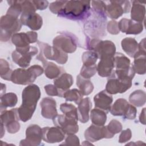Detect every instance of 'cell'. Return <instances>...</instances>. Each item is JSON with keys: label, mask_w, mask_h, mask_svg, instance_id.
<instances>
[{"label": "cell", "mask_w": 146, "mask_h": 146, "mask_svg": "<svg viewBox=\"0 0 146 146\" xmlns=\"http://www.w3.org/2000/svg\"><path fill=\"white\" fill-rule=\"evenodd\" d=\"M40 95L39 87L35 84H30L23 89L22 93V103L17 108L21 121L26 122L32 117Z\"/></svg>", "instance_id": "obj_1"}, {"label": "cell", "mask_w": 146, "mask_h": 146, "mask_svg": "<svg viewBox=\"0 0 146 146\" xmlns=\"http://www.w3.org/2000/svg\"><path fill=\"white\" fill-rule=\"evenodd\" d=\"M90 3L88 1H64L58 15L74 21L83 19L90 15Z\"/></svg>", "instance_id": "obj_2"}, {"label": "cell", "mask_w": 146, "mask_h": 146, "mask_svg": "<svg viewBox=\"0 0 146 146\" xmlns=\"http://www.w3.org/2000/svg\"><path fill=\"white\" fill-rule=\"evenodd\" d=\"M43 68L39 65H33L27 69L17 68L11 74V81L15 84L27 85L35 81L43 72Z\"/></svg>", "instance_id": "obj_3"}, {"label": "cell", "mask_w": 146, "mask_h": 146, "mask_svg": "<svg viewBox=\"0 0 146 146\" xmlns=\"http://www.w3.org/2000/svg\"><path fill=\"white\" fill-rule=\"evenodd\" d=\"M39 47V53L36 59L42 62L44 60H52L58 64H63L68 59L67 53L55 46H51L48 44L42 42H38Z\"/></svg>", "instance_id": "obj_4"}, {"label": "cell", "mask_w": 146, "mask_h": 146, "mask_svg": "<svg viewBox=\"0 0 146 146\" xmlns=\"http://www.w3.org/2000/svg\"><path fill=\"white\" fill-rule=\"evenodd\" d=\"M22 23L18 18L6 14L1 18V40L8 41L12 36L19 31L22 27Z\"/></svg>", "instance_id": "obj_5"}, {"label": "cell", "mask_w": 146, "mask_h": 146, "mask_svg": "<svg viewBox=\"0 0 146 146\" xmlns=\"http://www.w3.org/2000/svg\"><path fill=\"white\" fill-rule=\"evenodd\" d=\"M87 47L90 51L95 52L99 59L103 56H113L116 53L115 44L108 40H101L92 39L88 42Z\"/></svg>", "instance_id": "obj_6"}, {"label": "cell", "mask_w": 146, "mask_h": 146, "mask_svg": "<svg viewBox=\"0 0 146 146\" xmlns=\"http://www.w3.org/2000/svg\"><path fill=\"white\" fill-rule=\"evenodd\" d=\"M38 50L34 46H29L27 47L18 48L12 52V59L14 63L22 68L28 67L31 60L35 55L37 54Z\"/></svg>", "instance_id": "obj_7"}, {"label": "cell", "mask_w": 146, "mask_h": 146, "mask_svg": "<svg viewBox=\"0 0 146 146\" xmlns=\"http://www.w3.org/2000/svg\"><path fill=\"white\" fill-rule=\"evenodd\" d=\"M106 4V15L112 19H116L123 14L127 13L131 9L129 1H107Z\"/></svg>", "instance_id": "obj_8"}, {"label": "cell", "mask_w": 146, "mask_h": 146, "mask_svg": "<svg viewBox=\"0 0 146 146\" xmlns=\"http://www.w3.org/2000/svg\"><path fill=\"white\" fill-rule=\"evenodd\" d=\"M52 121L55 126L61 129L65 134H75L79 131L78 120L69 118L64 115H58Z\"/></svg>", "instance_id": "obj_9"}, {"label": "cell", "mask_w": 146, "mask_h": 146, "mask_svg": "<svg viewBox=\"0 0 146 146\" xmlns=\"http://www.w3.org/2000/svg\"><path fill=\"white\" fill-rule=\"evenodd\" d=\"M85 139L90 142H95L103 138L110 139L114 136L107 129V126L96 125L92 124L84 132Z\"/></svg>", "instance_id": "obj_10"}, {"label": "cell", "mask_w": 146, "mask_h": 146, "mask_svg": "<svg viewBox=\"0 0 146 146\" xmlns=\"http://www.w3.org/2000/svg\"><path fill=\"white\" fill-rule=\"evenodd\" d=\"M53 46L66 53H73L77 48V42L75 37L66 33L56 36L53 40Z\"/></svg>", "instance_id": "obj_11"}, {"label": "cell", "mask_w": 146, "mask_h": 146, "mask_svg": "<svg viewBox=\"0 0 146 146\" xmlns=\"http://www.w3.org/2000/svg\"><path fill=\"white\" fill-rule=\"evenodd\" d=\"M42 140V129L36 124L30 125L26 130V138L22 140L19 145L37 146L41 144Z\"/></svg>", "instance_id": "obj_12"}, {"label": "cell", "mask_w": 146, "mask_h": 146, "mask_svg": "<svg viewBox=\"0 0 146 146\" xmlns=\"http://www.w3.org/2000/svg\"><path fill=\"white\" fill-rule=\"evenodd\" d=\"M131 86L132 80L119 79L111 74L108 79L105 90L111 95L121 94L129 89Z\"/></svg>", "instance_id": "obj_13"}, {"label": "cell", "mask_w": 146, "mask_h": 146, "mask_svg": "<svg viewBox=\"0 0 146 146\" xmlns=\"http://www.w3.org/2000/svg\"><path fill=\"white\" fill-rule=\"evenodd\" d=\"M38 34L34 31L19 33L14 34L11 37L12 43L18 48H22L30 46L37 41Z\"/></svg>", "instance_id": "obj_14"}, {"label": "cell", "mask_w": 146, "mask_h": 146, "mask_svg": "<svg viewBox=\"0 0 146 146\" xmlns=\"http://www.w3.org/2000/svg\"><path fill=\"white\" fill-rule=\"evenodd\" d=\"M20 20L22 24L27 26L32 30H38L42 26V18L35 12H23Z\"/></svg>", "instance_id": "obj_15"}, {"label": "cell", "mask_w": 146, "mask_h": 146, "mask_svg": "<svg viewBox=\"0 0 146 146\" xmlns=\"http://www.w3.org/2000/svg\"><path fill=\"white\" fill-rule=\"evenodd\" d=\"M117 23L119 30L126 34H139L143 31L144 29L142 23L127 18L121 19Z\"/></svg>", "instance_id": "obj_16"}, {"label": "cell", "mask_w": 146, "mask_h": 146, "mask_svg": "<svg viewBox=\"0 0 146 146\" xmlns=\"http://www.w3.org/2000/svg\"><path fill=\"white\" fill-rule=\"evenodd\" d=\"M42 139L48 143H59L64 139L65 133L57 127H44L42 129Z\"/></svg>", "instance_id": "obj_17"}, {"label": "cell", "mask_w": 146, "mask_h": 146, "mask_svg": "<svg viewBox=\"0 0 146 146\" xmlns=\"http://www.w3.org/2000/svg\"><path fill=\"white\" fill-rule=\"evenodd\" d=\"M40 106L41 107V114L44 118L53 119L58 115L56 103L53 98L50 97L44 98L41 100Z\"/></svg>", "instance_id": "obj_18"}, {"label": "cell", "mask_w": 146, "mask_h": 146, "mask_svg": "<svg viewBox=\"0 0 146 146\" xmlns=\"http://www.w3.org/2000/svg\"><path fill=\"white\" fill-rule=\"evenodd\" d=\"M94 101L95 108L102 110L108 113L112 106L113 98L106 90H103L95 95Z\"/></svg>", "instance_id": "obj_19"}, {"label": "cell", "mask_w": 146, "mask_h": 146, "mask_svg": "<svg viewBox=\"0 0 146 146\" xmlns=\"http://www.w3.org/2000/svg\"><path fill=\"white\" fill-rule=\"evenodd\" d=\"M97 66V72L102 77H109L114 70L113 56H103L101 58Z\"/></svg>", "instance_id": "obj_20"}, {"label": "cell", "mask_w": 146, "mask_h": 146, "mask_svg": "<svg viewBox=\"0 0 146 146\" xmlns=\"http://www.w3.org/2000/svg\"><path fill=\"white\" fill-rule=\"evenodd\" d=\"M92 107V103L89 98L82 99L78 104L77 113L78 120L82 123H86L89 120V112Z\"/></svg>", "instance_id": "obj_21"}, {"label": "cell", "mask_w": 146, "mask_h": 146, "mask_svg": "<svg viewBox=\"0 0 146 146\" xmlns=\"http://www.w3.org/2000/svg\"><path fill=\"white\" fill-rule=\"evenodd\" d=\"M131 11V17L132 21L142 23L145 19V7L139 1H133Z\"/></svg>", "instance_id": "obj_22"}, {"label": "cell", "mask_w": 146, "mask_h": 146, "mask_svg": "<svg viewBox=\"0 0 146 146\" xmlns=\"http://www.w3.org/2000/svg\"><path fill=\"white\" fill-rule=\"evenodd\" d=\"M74 82L71 75L67 73H63L54 80V85L64 93L67 91Z\"/></svg>", "instance_id": "obj_23"}, {"label": "cell", "mask_w": 146, "mask_h": 146, "mask_svg": "<svg viewBox=\"0 0 146 146\" xmlns=\"http://www.w3.org/2000/svg\"><path fill=\"white\" fill-rule=\"evenodd\" d=\"M130 104L123 98L117 99L115 103L111 106L110 111L113 116H124L129 107Z\"/></svg>", "instance_id": "obj_24"}, {"label": "cell", "mask_w": 146, "mask_h": 146, "mask_svg": "<svg viewBox=\"0 0 146 146\" xmlns=\"http://www.w3.org/2000/svg\"><path fill=\"white\" fill-rule=\"evenodd\" d=\"M42 64L44 68V74L48 79H56L63 74L62 68L52 62L44 60L42 62Z\"/></svg>", "instance_id": "obj_25"}, {"label": "cell", "mask_w": 146, "mask_h": 146, "mask_svg": "<svg viewBox=\"0 0 146 146\" xmlns=\"http://www.w3.org/2000/svg\"><path fill=\"white\" fill-rule=\"evenodd\" d=\"M121 45L124 51L131 57L133 58L138 51V43L134 38H124L121 40Z\"/></svg>", "instance_id": "obj_26"}, {"label": "cell", "mask_w": 146, "mask_h": 146, "mask_svg": "<svg viewBox=\"0 0 146 146\" xmlns=\"http://www.w3.org/2000/svg\"><path fill=\"white\" fill-rule=\"evenodd\" d=\"M1 113V123H2L5 127L9 124L20 120L17 108L5 110Z\"/></svg>", "instance_id": "obj_27"}, {"label": "cell", "mask_w": 146, "mask_h": 146, "mask_svg": "<svg viewBox=\"0 0 146 146\" xmlns=\"http://www.w3.org/2000/svg\"><path fill=\"white\" fill-rule=\"evenodd\" d=\"M18 102V98L15 94L9 92L1 96V112L6 110L7 107H14Z\"/></svg>", "instance_id": "obj_28"}, {"label": "cell", "mask_w": 146, "mask_h": 146, "mask_svg": "<svg viewBox=\"0 0 146 146\" xmlns=\"http://www.w3.org/2000/svg\"><path fill=\"white\" fill-rule=\"evenodd\" d=\"M76 85L83 95H90L94 90V85L88 79L78 75L76 77Z\"/></svg>", "instance_id": "obj_29"}, {"label": "cell", "mask_w": 146, "mask_h": 146, "mask_svg": "<svg viewBox=\"0 0 146 146\" xmlns=\"http://www.w3.org/2000/svg\"><path fill=\"white\" fill-rule=\"evenodd\" d=\"M90 118L92 124L102 126L107 121V113L102 110L95 108L91 111Z\"/></svg>", "instance_id": "obj_30"}, {"label": "cell", "mask_w": 146, "mask_h": 146, "mask_svg": "<svg viewBox=\"0 0 146 146\" xmlns=\"http://www.w3.org/2000/svg\"><path fill=\"white\" fill-rule=\"evenodd\" d=\"M115 70H124L131 67L129 58L120 52H116L113 56Z\"/></svg>", "instance_id": "obj_31"}, {"label": "cell", "mask_w": 146, "mask_h": 146, "mask_svg": "<svg viewBox=\"0 0 146 146\" xmlns=\"http://www.w3.org/2000/svg\"><path fill=\"white\" fill-rule=\"evenodd\" d=\"M129 101L131 104L136 107H141L146 101L145 92L140 90L133 91L129 96Z\"/></svg>", "instance_id": "obj_32"}, {"label": "cell", "mask_w": 146, "mask_h": 146, "mask_svg": "<svg viewBox=\"0 0 146 146\" xmlns=\"http://www.w3.org/2000/svg\"><path fill=\"white\" fill-rule=\"evenodd\" d=\"M134 58L133 64L132 66L135 73L140 75L145 74L146 71L145 59L146 55L136 54Z\"/></svg>", "instance_id": "obj_33"}, {"label": "cell", "mask_w": 146, "mask_h": 146, "mask_svg": "<svg viewBox=\"0 0 146 146\" xmlns=\"http://www.w3.org/2000/svg\"><path fill=\"white\" fill-rule=\"evenodd\" d=\"M83 96L80 91L76 88L68 90L63 94V98L66 101L74 102L76 104H79L82 100Z\"/></svg>", "instance_id": "obj_34"}, {"label": "cell", "mask_w": 146, "mask_h": 146, "mask_svg": "<svg viewBox=\"0 0 146 146\" xmlns=\"http://www.w3.org/2000/svg\"><path fill=\"white\" fill-rule=\"evenodd\" d=\"M60 110L66 116L78 120L77 108L72 104L62 103L60 106Z\"/></svg>", "instance_id": "obj_35"}, {"label": "cell", "mask_w": 146, "mask_h": 146, "mask_svg": "<svg viewBox=\"0 0 146 146\" xmlns=\"http://www.w3.org/2000/svg\"><path fill=\"white\" fill-rule=\"evenodd\" d=\"M13 70L10 68L9 63L7 60L3 59L0 60V76L6 80H11V76Z\"/></svg>", "instance_id": "obj_36"}, {"label": "cell", "mask_w": 146, "mask_h": 146, "mask_svg": "<svg viewBox=\"0 0 146 146\" xmlns=\"http://www.w3.org/2000/svg\"><path fill=\"white\" fill-rule=\"evenodd\" d=\"M98 57L95 52L92 51L84 52L82 56L83 65L86 66H91L96 64Z\"/></svg>", "instance_id": "obj_37"}, {"label": "cell", "mask_w": 146, "mask_h": 146, "mask_svg": "<svg viewBox=\"0 0 146 146\" xmlns=\"http://www.w3.org/2000/svg\"><path fill=\"white\" fill-rule=\"evenodd\" d=\"M97 72V66L96 64L91 66L83 65L80 72V75L86 79H90Z\"/></svg>", "instance_id": "obj_38"}, {"label": "cell", "mask_w": 146, "mask_h": 146, "mask_svg": "<svg viewBox=\"0 0 146 146\" xmlns=\"http://www.w3.org/2000/svg\"><path fill=\"white\" fill-rule=\"evenodd\" d=\"M92 8L94 11L99 14L103 18H106V4L103 1H92L91 2Z\"/></svg>", "instance_id": "obj_39"}, {"label": "cell", "mask_w": 146, "mask_h": 146, "mask_svg": "<svg viewBox=\"0 0 146 146\" xmlns=\"http://www.w3.org/2000/svg\"><path fill=\"white\" fill-rule=\"evenodd\" d=\"M107 126L108 130L113 135H115L121 132L122 130V125L120 121L117 120L113 119L110 121Z\"/></svg>", "instance_id": "obj_40"}, {"label": "cell", "mask_w": 146, "mask_h": 146, "mask_svg": "<svg viewBox=\"0 0 146 146\" xmlns=\"http://www.w3.org/2000/svg\"><path fill=\"white\" fill-rule=\"evenodd\" d=\"M46 93L49 96L63 97L64 92L58 89L55 85L47 84L44 87Z\"/></svg>", "instance_id": "obj_41"}, {"label": "cell", "mask_w": 146, "mask_h": 146, "mask_svg": "<svg viewBox=\"0 0 146 146\" xmlns=\"http://www.w3.org/2000/svg\"><path fill=\"white\" fill-rule=\"evenodd\" d=\"M107 29L108 33L113 35L118 34L120 32V30L118 27V23L116 21L114 20H111L108 22L107 26Z\"/></svg>", "instance_id": "obj_42"}, {"label": "cell", "mask_w": 146, "mask_h": 146, "mask_svg": "<svg viewBox=\"0 0 146 146\" xmlns=\"http://www.w3.org/2000/svg\"><path fill=\"white\" fill-rule=\"evenodd\" d=\"M64 3V1H56L50 5V10L54 14H58L62 9Z\"/></svg>", "instance_id": "obj_43"}, {"label": "cell", "mask_w": 146, "mask_h": 146, "mask_svg": "<svg viewBox=\"0 0 146 146\" xmlns=\"http://www.w3.org/2000/svg\"><path fill=\"white\" fill-rule=\"evenodd\" d=\"M61 144H64V145H79V139L74 134L72 135H67V137L65 139V141L63 143Z\"/></svg>", "instance_id": "obj_44"}, {"label": "cell", "mask_w": 146, "mask_h": 146, "mask_svg": "<svg viewBox=\"0 0 146 146\" xmlns=\"http://www.w3.org/2000/svg\"><path fill=\"white\" fill-rule=\"evenodd\" d=\"M131 136H132V132L130 129L127 128L125 130H123L121 131L119 136V142L120 143H125L131 139Z\"/></svg>", "instance_id": "obj_45"}, {"label": "cell", "mask_w": 146, "mask_h": 146, "mask_svg": "<svg viewBox=\"0 0 146 146\" xmlns=\"http://www.w3.org/2000/svg\"><path fill=\"white\" fill-rule=\"evenodd\" d=\"M136 113H137V110L136 107L132 104H130L126 114L123 117L124 118L127 119L133 120L135 119L136 116Z\"/></svg>", "instance_id": "obj_46"}, {"label": "cell", "mask_w": 146, "mask_h": 146, "mask_svg": "<svg viewBox=\"0 0 146 146\" xmlns=\"http://www.w3.org/2000/svg\"><path fill=\"white\" fill-rule=\"evenodd\" d=\"M32 2L36 10H44L48 5V2L47 1H32Z\"/></svg>", "instance_id": "obj_47"}, {"label": "cell", "mask_w": 146, "mask_h": 146, "mask_svg": "<svg viewBox=\"0 0 146 146\" xmlns=\"http://www.w3.org/2000/svg\"><path fill=\"white\" fill-rule=\"evenodd\" d=\"M145 108H144L141 113L140 115L139 116V121L141 123H142L143 124L145 125Z\"/></svg>", "instance_id": "obj_48"}, {"label": "cell", "mask_w": 146, "mask_h": 146, "mask_svg": "<svg viewBox=\"0 0 146 146\" xmlns=\"http://www.w3.org/2000/svg\"><path fill=\"white\" fill-rule=\"evenodd\" d=\"M1 137L2 138L3 136V135L5 134V126L2 123H1Z\"/></svg>", "instance_id": "obj_49"}]
</instances>
